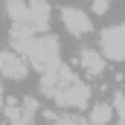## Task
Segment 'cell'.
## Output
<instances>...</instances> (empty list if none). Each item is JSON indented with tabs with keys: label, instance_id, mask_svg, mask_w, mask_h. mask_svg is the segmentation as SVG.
Returning a JSON list of instances; mask_svg holds the SVG:
<instances>
[{
	"label": "cell",
	"instance_id": "cell-5",
	"mask_svg": "<svg viewBox=\"0 0 125 125\" xmlns=\"http://www.w3.org/2000/svg\"><path fill=\"white\" fill-rule=\"evenodd\" d=\"M79 64L87 76H102L105 73V55H102V50H93V47H84L79 52Z\"/></svg>",
	"mask_w": 125,
	"mask_h": 125
},
{
	"label": "cell",
	"instance_id": "cell-3",
	"mask_svg": "<svg viewBox=\"0 0 125 125\" xmlns=\"http://www.w3.org/2000/svg\"><path fill=\"white\" fill-rule=\"evenodd\" d=\"M61 23H64V29L70 32V35H76V38H82V35H87V32L93 29L90 15L82 12V9H76V6H64L61 9Z\"/></svg>",
	"mask_w": 125,
	"mask_h": 125
},
{
	"label": "cell",
	"instance_id": "cell-1",
	"mask_svg": "<svg viewBox=\"0 0 125 125\" xmlns=\"http://www.w3.org/2000/svg\"><path fill=\"white\" fill-rule=\"evenodd\" d=\"M23 55L29 58V64L38 73L55 70V67H58V38H52V35H47V32H38L29 41V47H26Z\"/></svg>",
	"mask_w": 125,
	"mask_h": 125
},
{
	"label": "cell",
	"instance_id": "cell-7",
	"mask_svg": "<svg viewBox=\"0 0 125 125\" xmlns=\"http://www.w3.org/2000/svg\"><path fill=\"white\" fill-rule=\"evenodd\" d=\"M6 12H9L12 26H29V29H32V21H29V0H6Z\"/></svg>",
	"mask_w": 125,
	"mask_h": 125
},
{
	"label": "cell",
	"instance_id": "cell-6",
	"mask_svg": "<svg viewBox=\"0 0 125 125\" xmlns=\"http://www.w3.org/2000/svg\"><path fill=\"white\" fill-rule=\"evenodd\" d=\"M29 21H32L35 32L50 29V6H47V0H29Z\"/></svg>",
	"mask_w": 125,
	"mask_h": 125
},
{
	"label": "cell",
	"instance_id": "cell-11",
	"mask_svg": "<svg viewBox=\"0 0 125 125\" xmlns=\"http://www.w3.org/2000/svg\"><path fill=\"white\" fill-rule=\"evenodd\" d=\"M119 125H125V119H119Z\"/></svg>",
	"mask_w": 125,
	"mask_h": 125
},
{
	"label": "cell",
	"instance_id": "cell-10",
	"mask_svg": "<svg viewBox=\"0 0 125 125\" xmlns=\"http://www.w3.org/2000/svg\"><path fill=\"white\" fill-rule=\"evenodd\" d=\"M90 6H93V12H108V0H90Z\"/></svg>",
	"mask_w": 125,
	"mask_h": 125
},
{
	"label": "cell",
	"instance_id": "cell-2",
	"mask_svg": "<svg viewBox=\"0 0 125 125\" xmlns=\"http://www.w3.org/2000/svg\"><path fill=\"white\" fill-rule=\"evenodd\" d=\"M99 50L108 58H114V61H125V23L102 29V35H99Z\"/></svg>",
	"mask_w": 125,
	"mask_h": 125
},
{
	"label": "cell",
	"instance_id": "cell-9",
	"mask_svg": "<svg viewBox=\"0 0 125 125\" xmlns=\"http://www.w3.org/2000/svg\"><path fill=\"white\" fill-rule=\"evenodd\" d=\"M52 125H90V122L82 119L79 114H61V116H52Z\"/></svg>",
	"mask_w": 125,
	"mask_h": 125
},
{
	"label": "cell",
	"instance_id": "cell-8",
	"mask_svg": "<svg viewBox=\"0 0 125 125\" xmlns=\"http://www.w3.org/2000/svg\"><path fill=\"white\" fill-rule=\"evenodd\" d=\"M114 116H116L114 105H111V102H99V105H93V108H90L87 122H90V125H111V122H114Z\"/></svg>",
	"mask_w": 125,
	"mask_h": 125
},
{
	"label": "cell",
	"instance_id": "cell-4",
	"mask_svg": "<svg viewBox=\"0 0 125 125\" xmlns=\"http://www.w3.org/2000/svg\"><path fill=\"white\" fill-rule=\"evenodd\" d=\"M26 73H29V64L21 58V52H12V50L0 52V76L3 79L21 82V79H26Z\"/></svg>",
	"mask_w": 125,
	"mask_h": 125
}]
</instances>
